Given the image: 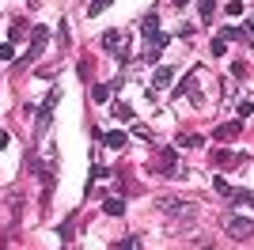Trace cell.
Returning a JSON list of instances; mask_svg holds the SVG:
<instances>
[{
	"label": "cell",
	"mask_w": 254,
	"mask_h": 250,
	"mask_svg": "<svg viewBox=\"0 0 254 250\" xmlns=\"http://www.w3.org/2000/svg\"><path fill=\"white\" fill-rule=\"evenodd\" d=\"M148 171L163 175V178H179V148H159L156 156L148 159Z\"/></svg>",
	"instance_id": "1"
},
{
	"label": "cell",
	"mask_w": 254,
	"mask_h": 250,
	"mask_svg": "<svg viewBox=\"0 0 254 250\" xmlns=\"http://www.w3.org/2000/svg\"><path fill=\"white\" fill-rule=\"evenodd\" d=\"M57 99H61V87H53V91L42 99V106H38V114H34V133H38V136H42L46 129H50V122H53V106H57Z\"/></svg>",
	"instance_id": "2"
},
{
	"label": "cell",
	"mask_w": 254,
	"mask_h": 250,
	"mask_svg": "<svg viewBox=\"0 0 254 250\" xmlns=\"http://www.w3.org/2000/svg\"><path fill=\"white\" fill-rule=\"evenodd\" d=\"M46 42H50V31H46V27H34V31H31V50L23 53V61L15 64V68H27L31 61H38V57H42V50H46Z\"/></svg>",
	"instance_id": "3"
},
{
	"label": "cell",
	"mask_w": 254,
	"mask_h": 250,
	"mask_svg": "<svg viewBox=\"0 0 254 250\" xmlns=\"http://www.w3.org/2000/svg\"><path fill=\"white\" fill-rule=\"evenodd\" d=\"M140 34H144V42H148V46H159V50L167 46V34L159 31V15H156V11H148V15H144V23H140Z\"/></svg>",
	"instance_id": "4"
},
{
	"label": "cell",
	"mask_w": 254,
	"mask_h": 250,
	"mask_svg": "<svg viewBox=\"0 0 254 250\" xmlns=\"http://www.w3.org/2000/svg\"><path fill=\"white\" fill-rule=\"evenodd\" d=\"M224 231L232 235V239H254V220H247V216H228L224 220Z\"/></svg>",
	"instance_id": "5"
},
{
	"label": "cell",
	"mask_w": 254,
	"mask_h": 250,
	"mask_svg": "<svg viewBox=\"0 0 254 250\" xmlns=\"http://www.w3.org/2000/svg\"><path fill=\"white\" fill-rule=\"evenodd\" d=\"M182 208H193V201L179 197V193H163V197H156V212H182Z\"/></svg>",
	"instance_id": "6"
},
{
	"label": "cell",
	"mask_w": 254,
	"mask_h": 250,
	"mask_svg": "<svg viewBox=\"0 0 254 250\" xmlns=\"http://www.w3.org/2000/svg\"><path fill=\"white\" fill-rule=\"evenodd\" d=\"M193 212H197V205H193V208H182V212H171L167 231H171V235H179V231H190V228H193Z\"/></svg>",
	"instance_id": "7"
},
{
	"label": "cell",
	"mask_w": 254,
	"mask_h": 250,
	"mask_svg": "<svg viewBox=\"0 0 254 250\" xmlns=\"http://www.w3.org/2000/svg\"><path fill=\"white\" fill-rule=\"evenodd\" d=\"M247 156H239V152H232V148H220V152H212V167H220V171H228V167H239Z\"/></svg>",
	"instance_id": "8"
},
{
	"label": "cell",
	"mask_w": 254,
	"mask_h": 250,
	"mask_svg": "<svg viewBox=\"0 0 254 250\" xmlns=\"http://www.w3.org/2000/svg\"><path fill=\"white\" fill-rule=\"evenodd\" d=\"M243 133V122H239V118H235V122H224V125H216V129H212V140H235V136Z\"/></svg>",
	"instance_id": "9"
},
{
	"label": "cell",
	"mask_w": 254,
	"mask_h": 250,
	"mask_svg": "<svg viewBox=\"0 0 254 250\" xmlns=\"http://www.w3.org/2000/svg\"><path fill=\"white\" fill-rule=\"evenodd\" d=\"M171 83H175V68H171V64L156 68V76H152V87H156V91H163V87H171Z\"/></svg>",
	"instance_id": "10"
},
{
	"label": "cell",
	"mask_w": 254,
	"mask_h": 250,
	"mask_svg": "<svg viewBox=\"0 0 254 250\" xmlns=\"http://www.w3.org/2000/svg\"><path fill=\"white\" fill-rule=\"evenodd\" d=\"M103 144L110 148V152H126V144H129V133H122V129H118V133H103Z\"/></svg>",
	"instance_id": "11"
},
{
	"label": "cell",
	"mask_w": 254,
	"mask_h": 250,
	"mask_svg": "<svg viewBox=\"0 0 254 250\" xmlns=\"http://www.w3.org/2000/svg\"><path fill=\"white\" fill-rule=\"evenodd\" d=\"M103 50H110V53L126 50V38H122V31H106V34H103Z\"/></svg>",
	"instance_id": "12"
},
{
	"label": "cell",
	"mask_w": 254,
	"mask_h": 250,
	"mask_svg": "<svg viewBox=\"0 0 254 250\" xmlns=\"http://www.w3.org/2000/svg\"><path fill=\"white\" fill-rule=\"evenodd\" d=\"M212 189H216V193H220V197H228V201L235 197V186H232V182H228V178H220V175L212 178Z\"/></svg>",
	"instance_id": "13"
},
{
	"label": "cell",
	"mask_w": 254,
	"mask_h": 250,
	"mask_svg": "<svg viewBox=\"0 0 254 250\" xmlns=\"http://www.w3.org/2000/svg\"><path fill=\"white\" fill-rule=\"evenodd\" d=\"M103 212H106V216H122V212H126V201H122V197H106Z\"/></svg>",
	"instance_id": "14"
},
{
	"label": "cell",
	"mask_w": 254,
	"mask_h": 250,
	"mask_svg": "<svg viewBox=\"0 0 254 250\" xmlns=\"http://www.w3.org/2000/svg\"><path fill=\"white\" fill-rule=\"evenodd\" d=\"M110 250H140V239H137V235H126V239H114V243H110Z\"/></svg>",
	"instance_id": "15"
},
{
	"label": "cell",
	"mask_w": 254,
	"mask_h": 250,
	"mask_svg": "<svg viewBox=\"0 0 254 250\" xmlns=\"http://www.w3.org/2000/svg\"><path fill=\"white\" fill-rule=\"evenodd\" d=\"M197 11H201V23H212V15H216V0H197Z\"/></svg>",
	"instance_id": "16"
},
{
	"label": "cell",
	"mask_w": 254,
	"mask_h": 250,
	"mask_svg": "<svg viewBox=\"0 0 254 250\" xmlns=\"http://www.w3.org/2000/svg\"><path fill=\"white\" fill-rule=\"evenodd\" d=\"M201 144H205V136H197V133H182L175 148H201Z\"/></svg>",
	"instance_id": "17"
},
{
	"label": "cell",
	"mask_w": 254,
	"mask_h": 250,
	"mask_svg": "<svg viewBox=\"0 0 254 250\" xmlns=\"http://www.w3.org/2000/svg\"><path fill=\"white\" fill-rule=\"evenodd\" d=\"M72 228H76V212H68L61 224V243H72Z\"/></svg>",
	"instance_id": "18"
},
{
	"label": "cell",
	"mask_w": 254,
	"mask_h": 250,
	"mask_svg": "<svg viewBox=\"0 0 254 250\" xmlns=\"http://www.w3.org/2000/svg\"><path fill=\"white\" fill-rule=\"evenodd\" d=\"M110 91H114V87H106V83H95V87H91V103H106V99H110Z\"/></svg>",
	"instance_id": "19"
},
{
	"label": "cell",
	"mask_w": 254,
	"mask_h": 250,
	"mask_svg": "<svg viewBox=\"0 0 254 250\" xmlns=\"http://www.w3.org/2000/svg\"><path fill=\"white\" fill-rule=\"evenodd\" d=\"M114 118L118 122H133V106L129 103H114Z\"/></svg>",
	"instance_id": "20"
},
{
	"label": "cell",
	"mask_w": 254,
	"mask_h": 250,
	"mask_svg": "<svg viewBox=\"0 0 254 250\" xmlns=\"http://www.w3.org/2000/svg\"><path fill=\"white\" fill-rule=\"evenodd\" d=\"M235 205H247V208H254V193H251V189H235Z\"/></svg>",
	"instance_id": "21"
},
{
	"label": "cell",
	"mask_w": 254,
	"mask_h": 250,
	"mask_svg": "<svg viewBox=\"0 0 254 250\" xmlns=\"http://www.w3.org/2000/svg\"><path fill=\"white\" fill-rule=\"evenodd\" d=\"M110 4H114V0H91V4H87V15H99V11H106Z\"/></svg>",
	"instance_id": "22"
},
{
	"label": "cell",
	"mask_w": 254,
	"mask_h": 250,
	"mask_svg": "<svg viewBox=\"0 0 254 250\" xmlns=\"http://www.w3.org/2000/svg\"><path fill=\"white\" fill-rule=\"evenodd\" d=\"M209 50H212V57H224V53H228V42H224L220 34H216V38H212V46H209Z\"/></svg>",
	"instance_id": "23"
},
{
	"label": "cell",
	"mask_w": 254,
	"mask_h": 250,
	"mask_svg": "<svg viewBox=\"0 0 254 250\" xmlns=\"http://www.w3.org/2000/svg\"><path fill=\"white\" fill-rule=\"evenodd\" d=\"M212 247V239H205V235H193L190 239V250H209Z\"/></svg>",
	"instance_id": "24"
},
{
	"label": "cell",
	"mask_w": 254,
	"mask_h": 250,
	"mask_svg": "<svg viewBox=\"0 0 254 250\" xmlns=\"http://www.w3.org/2000/svg\"><path fill=\"white\" fill-rule=\"evenodd\" d=\"M235 114H239V122H247V118L254 114V103H251V99H247V103H239V110H235Z\"/></svg>",
	"instance_id": "25"
},
{
	"label": "cell",
	"mask_w": 254,
	"mask_h": 250,
	"mask_svg": "<svg viewBox=\"0 0 254 250\" xmlns=\"http://www.w3.org/2000/svg\"><path fill=\"white\" fill-rule=\"evenodd\" d=\"M224 11H228V15H243V0H228V8H224Z\"/></svg>",
	"instance_id": "26"
},
{
	"label": "cell",
	"mask_w": 254,
	"mask_h": 250,
	"mask_svg": "<svg viewBox=\"0 0 254 250\" xmlns=\"http://www.w3.org/2000/svg\"><path fill=\"white\" fill-rule=\"evenodd\" d=\"M140 61H148V64H152V61H159V46H148V50H144V57H140Z\"/></svg>",
	"instance_id": "27"
},
{
	"label": "cell",
	"mask_w": 254,
	"mask_h": 250,
	"mask_svg": "<svg viewBox=\"0 0 254 250\" xmlns=\"http://www.w3.org/2000/svg\"><path fill=\"white\" fill-rule=\"evenodd\" d=\"M11 57H15V50H11V42H4L0 46V61H11Z\"/></svg>",
	"instance_id": "28"
},
{
	"label": "cell",
	"mask_w": 254,
	"mask_h": 250,
	"mask_svg": "<svg viewBox=\"0 0 254 250\" xmlns=\"http://www.w3.org/2000/svg\"><path fill=\"white\" fill-rule=\"evenodd\" d=\"M76 72H80V80H91V64L80 61V64H76Z\"/></svg>",
	"instance_id": "29"
},
{
	"label": "cell",
	"mask_w": 254,
	"mask_h": 250,
	"mask_svg": "<svg viewBox=\"0 0 254 250\" xmlns=\"http://www.w3.org/2000/svg\"><path fill=\"white\" fill-rule=\"evenodd\" d=\"M133 133H137L140 140H152V129H148V125H137V129H133Z\"/></svg>",
	"instance_id": "30"
},
{
	"label": "cell",
	"mask_w": 254,
	"mask_h": 250,
	"mask_svg": "<svg viewBox=\"0 0 254 250\" xmlns=\"http://www.w3.org/2000/svg\"><path fill=\"white\" fill-rule=\"evenodd\" d=\"M57 38H61V46H68V23H61V27H57Z\"/></svg>",
	"instance_id": "31"
},
{
	"label": "cell",
	"mask_w": 254,
	"mask_h": 250,
	"mask_svg": "<svg viewBox=\"0 0 254 250\" xmlns=\"http://www.w3.org/2000/svg\"><path fill=\"white\" fill-rule=\"evenodd\" d=\"M8 144H11V136L4 133V129H0V152H4V148H8Z\"/></svg>",
	"instance_id": "32"
},
{
	"label": "cell",
	"mask_w": 254,
	"mask_h": 250,
	"mask_svg": "<svg viewBox=\"0 0 254 250\" xmlns=\"http://www.w3.org/2000/svg\"><path fill=\"white\" fill-rule=\"evenodd\" d=\"M171 4H175V8H186V4H190V0H171Z\"/></svg>",
	"instance_id": "33"
},
{
	"label": "cell",
	"mask_w": 254,
	"mask_h": 250,
	"mask_svg": "<svg viewBox=\"0 0 254 250\" xmlns=\"http://www.w3.org/2000/svg\"><path fill=\"white\" fill-rule=\"evenodd\" d=\"M251 23H254V19H251Z\"/></svg>",
	"instance_id": "34"
}]
</instances>
